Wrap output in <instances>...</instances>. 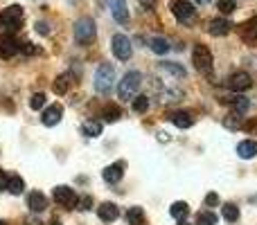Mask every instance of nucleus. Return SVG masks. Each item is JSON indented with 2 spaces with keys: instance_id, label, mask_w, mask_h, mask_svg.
Instances as JSON below:
<instances>
[{
  "instance_id": "nucleus-33",
  "label": "nucleus",
  "mask_w": 257,
  "mask_h": 225,
  "mask_svg": "<svg viewBox=\"0 0 257 225\" xmlns=\"http://www.w3.org/2000/svg\"><path fill=\"white\" fill-rule=\"evenodd\" d=\"M18 52L27 54V57H34V54H39V48H36L34 43H30V41H27V43H21V45H18Z\"/></svg>"
},
{
  "instance_id": "nucleus-25",
  "label": "nucleus",
  "mask_w": 257,
  "mask_h": 225,
  "mask_svg": "<svg viewBox=\"0 0 257 225\" xmlns=\"http://www.w3.org/2000/svg\"><path fill=\"white\" fill-rule=\"evenodd\" d=\"M7 189L12 191L14 196H18V194H23V189H25V182H23L21 176H12L7 182Z\"/></svg>"
},
{
  "instance_id": "nucleus-41",
  "label": "nucleus",
  "mask_w": 257,
  "mask_h": 225,
  "mask_svg": "<svg viewBox=\"0 0 257 225\" xmlns=\"http://www.w3.org/2000/svg\"><path fill=\"white\" fill-rule=\"evenodd\" d=\"M196 3H201V5H205V3H212V0H196Z\"/></svg>"
},
{
  "instance_id": "nucleus-21",
  "label": "nucleus",
  "mask_w": 257,
  "mask_h": 225,
  "mask_svg": "<svg viewBox=\"0 0 257 225\" xmlns=\"http://www.w3.org/2000/svg\"><path fill=\"white\" fill-rule=\"evenodd\" d=\"M169 214H172L176 221H185V216L190 214V207H187V203L178 200V203H174L172 207H169Z\"/></svg>"
},
{
  "instance_id": "nucleus-2",
  "label": "nucleus",
  "mask_w": 257,
  "mask_h": 225,
  "mask_svg": "<svg viewBox=\"0 0 257 225\" xmlns=\"http://www.w3.org/2000/svg\"><path fill=\"white\" fill-rule=\"evenodd\" d=\"M115 86V68L111 63H102L95 72V90L99 95H108Z\"/></svg>"
},
{
  "instance_id": "nucleus-30",
  "label": "nucleus",
  "mask_w": 257,
  "mask_h": 225,
  "mask_svg": "<svg viewBox=\"0 0 257 225\" xmlns=\"http://www.w3.org/2000/svg\"><path fill=\"white\" fill-rule=\"evenodd\" d=\"M196 225H217V214L214 212H201L196 216Z\"/></svg>"
},
{
  "instance_id": "nucleus-15",
  "label": "nucleus",
  "mask_w": 257,
  "mask_h": 225,
  "mask_svg": "<svg viewBox=\"0 0 257 225\" xmlns=\"http://www.w3.org/2000/svg\"><path fill=\"white\" fill-rule=\"evenodd\" d=\"M97 214L102 221H115V218L120 216V209H117V205H113V203H102L97 207Z\"/></svg>"
},
{
  "instance_id": "nucleus-45",
  "label": "nucleus",
  "mask_w": 257,
  "mask_h": 225,
  "mask_svg": "<svg viewBox=\"0 0 257 225\" xmlns=\"http://www.w3.org/2000/svg\"><path fill=\"white\" fill-rule=\"evenodd\" d=\"M0 27H3V21H0Z\"/></svg>"
},
{
  "instance_id": "nucleus-24",
  "label": "nucleus",
  "mask_w": 257,
  "mask_h": 225,
  "mask_svg": "<svg viewBox=\"0 0 257 225\" xmlns=\"http://www.w3.org/2000/svg\"><path fill=\"white\" fill-rule=\"evenodd\" d=\"M68 88H70V75H61L54 79V93L57 95L68 93Z\"/></svg>"
},
{
  "instance_id": "nucleus-26",
  "label": "nucleus",
  "mask_w": 257,
  "mask_h": 225,
  "mask_svg": "<svg viewBox=\"0 0 257 225\" xmlns=\"http://www.w3.org/2000/svg\"><path fill=\"white\" fill-rule=\"evenodd\" d=\"M131 102H133V113H147V108H149V99L145 95H136Z\"/></svg>"
},
{
  "instance_id": "nucleus-34",
  "label": "nucleus",
  "mask_w": 257,
  "mask_h": 225,
  "mask_svg": "<svg viewBox=\"0 0 257 225\" xmlns=\"http://www.w3.org/2000/svg\"><path fill=\"white\" fill-rule=\"evenodd\" d=\"M30 106L34 108V111H41V108L45 106V95H43V93H36L34 97L30 99Z\"/></svg>"
},
{
  "instance_id": "nucleus-3",
  "label": "nucleus",
  "mask_w": 257,
  "mask_h": 225,
  "mask_svg": "<svg viewBox=\"0 0 257 225\" xmlns=\"http://www.w3.org/2000/svg\"><path fill=\"white\" fill-rule=\"evenodd\" d=\"M192 63H194V68L201 75H205V77L212 75V52L208 50V45H203V43L194 45V50H192Z\"/></svg>"
},
{
  "instance_id": "nucleus-43",
  "label": "nucleus",
  "mask_w": 257,
  "mask_h": 225,
  "mask_svg": "<svg viewBox=\"0 0 257 225\" xmlns=\"http://www.w3.org/2000/svg\"><path fill=\"white\" fill-rule=\"evenodd\" d=\"M50 225H61V223H57V221H52V223H50Z\"/></svg>"
},
{
  "instance_id": "nucleus-40",
  "label": "nucleus",
  "mask_w": 257,
  "mask_h": 225,
  "mask_svg": "<svg viewBox=\"0 0 257 225\" xmlns=\"http://www.w3.org/2000/svg\"><path fill=\"white\" fill-rule=\"evenodd\" d=\"M27 225H39V221L36 218H27Z\"/></svg>"
},
{
  "instance_id": "nucleus-29",
  "label": "nucleus",
  "mask_w": 257,
  "mask_h": 225,
  "mask_svg": "<svg viewBox=\"0 0 257 225\" xmlns=\"http://www.w3.org/2000/svg\"><path fill=\"white\" fill-rule=\"evenodd\" d=\"M230 106H232L237 113L241 115V113H246V111H248V99H246V97H241V95H237V97H230Z\"/></svg>"
},
{
  "instance_id": "nucleus-17",
  "label": "nucleus",
  "mask_w": 257,
  "mask_h": 225,
  "mask_svg": "<svg viewBox=\"0 0 257 225\" xmlns=\"http://www.w3.org/2000/svg\"><path fill=\"white\" fill-rule=\"evenodd\" d=\"M241 39H244L248 45H257V16L244 25V30H241Z\"/></svg>"
},
{
  "instance_id": "nucleus-8",
  "label": "nucleus",
  "mask_w": 257,
  "mask_h": 225,
  "mask_svg": "<svg viewBox=\"0 0 257 225\" xmlns=\"http://www.w3.org/2000/svg\"><path fill=\"white\" fill-rule=\"evenodd\" d=\"M54 200H57L59 205H63V207L72 209V207L77 205V200H79V196L75 194V189H70V187L61 185V187H57V189H54Z\"/></svg>"
},
{
  "instance_id": "nucleus-37",
  "label": "nucleus",
  "mask_w": 257,
  "mask_h": 225,
  "mask_svg": "<svg viewBox=\"0 0 257 225\" xmlns=\"http://www.w3.org/2000/svg\"><path fill=\"white\" fill-rule=\"evenodd\" d=\"M7 182H9L7 173H5V171H0V191H3V189H7Z\"/></svg>"
},
{
  "instance_id": "nucleus-9",
  "label": "nucleus",
  "mask_w": 257,
  "mask_h": 225,
  "mask_svg": "<svg viewBox=\"0 0 257 225\" xmlns=\"http://www.w3.org/2000/svg\"><path fill=\"white\" fill-rule=\"evenodd\" d=\"M250 75L248 72H235V75H230V79H228V88L235 90V93H241V90H248L250 88Z\"/></svg>"
},
{
  "instance_id": "nucleus-28",
  "label": "nucleus",
  "mask_w": 257,
  "mask_h": 225,
  "mask_svg": "<svg viewBox=\"0 0 257 225\" xmlns=\"http://www.w3.org/2000/svg\"><path fill=\"white\" fill-rule=\"evenodd\" d=\"M221 214H223V218H226V221H230V223L239 218V209H237V205H232V203H226V205H223Z\"/></svg>"
},
{
  "instance_id": "nucleus-42",
  "label": "nucleus",
  "mask_w": 257,
  "mask_h": 225,
  "mask_svg": "<svg viewBox=\"0 0 257 225\" xmlns=\"http://www.w3.org/2000/svg\"><path fill=\"white\" fill-rule=\"evenodd\" d=\"M178 225H190V223H185V221H181V223H178Z\"/></svg>"
},
{
  "instance_id": "nucleus-19",
  "label": "nucleus",
  "mask_w": 257,
  "mask_h": 225,
  "mask_svg": "<svg viewBox=\"0 0 257 225\" xmlns=\"http://www.w3.org/2000/svg\"><path fill=\"white\" fill-rule=\"evenodd\" d=\"M169 122H172L174 126H178V128H190L194 119H192V115H190V113L176 111V113H172V115H169Z\"/></svg>"
},
{
  "instance_id": "nucleus-7",
  "label": "nucleus",
  "mask_w": 257,
  "mask_h": 225,
  "mask_svg": "<svg viewBox=\"0 0 257 225\" xmlns=\"http://www.w3.org/2000/svg\"><path fill=\"white\" fill-rule=\"evenodd\" d=\"M172 14L178 18L181 23H190L194 18V5L187 3V0H174L172 3Z\"/></svg>"
},
{
  "instance_id": "nucleus-27",
  "label": "nucleus",
  "mask_w": 257,
  "mask_h": 225,
  "mask_svg": "<svg viewBox=\"0 0 257 225\" xmlns=\"http://www.w3.org/2000/svg\"><path fill=\"white\" fill-rule=\"evenodd\" d=\"M126 218H128V223H131V225H145V214H142L140 207H131V209H128Z\"/></svg>"
},
{
  "instance_id": "nucleus-10",
  "label": "nucleus",
  "mask_w": 257,
  "mask_h": 225,
  "mask_svg": "<svg viewBox=\"0 0 257 225\" xmlns=\"http://www.w3.org/2000/svg\"><path fill=\"white\" fill-rule=\"evenodd\" d=\"M18 45L21 43H18L12 34L0 36V59H12L14 54L18 52Z\"/></svg>"
},
{
  "instance_id": "nucleus-36",
  "label": "nucleus",
  "mask_w": 257,
  "mask_h": 225,
  "mask_svg": "<svg viewBox=\"0 0 257 225\" xmlns=\"http://www.w3.org/2000/svg\"><path fill=\"white\" fill-rule=\"evenodd\" d=\"M36 32H39V34H50V27H48V23L39 21V23H36Z\"/></svg>"
},
{
  "instance_id": "nucleus-31",
  "label": "nucleus",
  "mask_w": 257,
  "mask_h": 225,
  "mask_svg": "<svg viewBox=\"0 0 257 225\" xmlns=\"http://www.w3.org/2000/svg\"><path fill=\"white\" fill-rule=\"evenodd\" d=\"M217 9H219L221 14H232V12L237 9V3H235V0H219V3H217Z\"/></svg>"
},
{
  "instance_id": "nucleus-18",
  "label": "nucleus",
  "mask_w": 257,
  "mask_h": 225,
  "mask_svg": "<svg viewBox=\"0 0 257 225\" xmlns=\"http://www.w3.org/2000/svg\"><path fill=\"white\" fill-rule=\"evenodd\" d=\"M237 153H239V158H244V160L255 158V155H257V142H253V140L239 142V146H237Z\"/></svg>"
},
{
  "instance_id": "nucleus-35",
  "label": "nucleus",
  "mask_w": 257,
  "mask_h": 225,
  "mask_svg": "<svg viewBox=\"0 0 257 225\" xmlns=\"http://www.w3.org/2000/svg\"><path fill=\"white\" fill-rule=\"evenodd\" d=\"M77 205H79V209H90V205H93V198H90V196H84V198L77 200Z\"/></svg>"
},
{
  "instance_id": "nucleus-12",
  "label": "nucleus",
  "mask_w": 257,
  "mask_h": 225,
  "mask_svg": "<svg viewBox=\"0 0 257 225\" xmlns=\"http://www.w3.org/2000/svg\"><path fill=\"white\" fill-rule=\"evenodd\" d=\"M111 14L117 23H128V7L126 0H111Z\"/></svg>"
},
{
  "instance_id": "nucleus-6",
  "label": "nucleus",
  "mask_w": 257,
  "mask_h": 225,
  "mask_svg": "<svg viewBox=\"0 0 257 225\" xmlns=\"http://www.w3.org/2000/svg\"><path fill=\"white\" fill-rule=\"evenodd\" d=\"M0 21H3V27H7L9 32H16L23 21V9L18 5H12V7H7L0 14Z\"/></svg>"
},
{
  "instance_id": "nucleus-44",
  "label": "nucleus",
  "mask_w": 257,
  "mask_h": 225,
  "mask_svg": "<svg viewBox=\"0 0 257 225\" xmlns=\"http://www.w3.org/2000/svg\"><path fill=\"white\" fill-rule=\"evenodd\" d=\"M0 225H7V223H5V221H0Z\"/></svg>"
},
{
  "instance_id": "nucleus-16",
  "label": "nucleus",
  "mask_w": 257,
  "mask_h": 225,
  "mask_svg": "<svg viewBox=\"0 0 257 225\" xmlns=\"http://www.w3.org/2000/svg\"><path fill=\"white\" fill-rule=\"evenodd\" d=\"M208 32L212 36H226L228 32H230V23L223 21V18H214V21H210Z\"/></svg>"
},
{
  "instance_id": "nucleus-13",
  "label": "nucleus",
  "mask_w": 257,
  "mask_h": 225,
  "mask_svg": "<svg viewBox=\"0 0 257 225\" xmlns=\"http://www.w3.org/2000/svg\"><path fill=\"white\" fill-rule=\"evenodd\" d=\"M122 173H124V164L117 162V164H111V167L104 169L102 176H104V180H106V182L115 185V182H120V180H122Z\"/></svg>"
},
{
  "instance_id": "nucleus-11",
  "label": "nucleus",
  "mask_w": 257,
  "mask_h": 225,
  "mask_svg": "<svg viewBox=\"0 0 257 225\" xmlns=\"http://www.w3.org/2000/svg\"><path fill=\"white\" fill-rule=\"evenodd\" d=\"M63 117V108L59 106V104H52V106H48L43 111V117H41V122L45 124V126H57L59 122H61Z\"/></svg>"
},
{
  "instance_id": "nucleus-39",
  "label": "nucleus",
  "mask_w": 257,
  "mask_h": 225,
  "mask_svg": "<svg viewBox=\"0 0 257 225\" xmlns=\"http://www.w3.org/2000/svg\"><path fill=\"white\" fill-rule=\"evenodd\" d=\"M138 3L142 5V7H147V9H151L156 5V0H138Z\"/></svg>"
},
{
  "instance_id": "nucleus-22",
  "label": "nucleus",
  "mask_w": 257,
  "mask_h": 225,
  "mask_svg": "<svg viewBox=\"0 0 257 225\" xmlns=\"http://www.w3.org/2000/svg\"><path fill=\"white\" fill-rule=\"evenodd\" d=\"M149 45H151V50H154L156 54H165V52H169V41H167V39H163V36H154V39L149 41Z\"/></svg>"
},
{
  "instance_id": "nucleus-23",
  "label": "nucleus",
  "mask_w": 257,
  "mask_h": 225,
  "mask_svg": "<svg viewBox=\"0 0 257 225\" xmlns=\"http://www.w3.org/2000/svg\"><path fill=\"white\" fill-rule=\"evenodd\" d=\"M102 117H104V122H117V119L122 117V111H120V106H115V104H111V106H106L102 111Z\"/></svg>"
},
{
  "instance_id": "nucleus-32",
  "label": "nucleus",
  "mask_w": 257,
  "mask_h": 225,
  "mask_svg": "<svg viewBox=\"0 0 257 225\" xmlns=\"http://www.w3.org/2000/svg\"><path fill=\"white\" fill-rule=\"evenodd\" d=\"M160 68H163V70H167V72H172V75L185 77V70H183L181 66H176V63H169V61H165V63H160Z\"/></svg>"
},
{
  "instance_id": "nucleus-1",
  "label": "nucleus",
  "mask_w": 257,
  "mask_h": 225,
  "mask_svg": "<svg viewBox=\"0 0 257 225\" xmlns=\"http://www.w3.org/2000/svg\"><path fill=\"white\" fill-rule=\"evenodd\" d=\"M140 86H142V75L140 72H136V70L126 72V75L122 77V81L117 84V97H120L122 102H131V99L138 95Z\"/></svg>"
},
{
  "instance_id": "nucleus-38",
  "label": "nucleus",
  "mask_w": 257,
  "mask_h": 225,
  "mask_svg": "<svg viewBox=\"0 0 257 225\" xmlns=\"http://www.w3.org/2000/svg\"><path fill=\"white\" fill-rule=\"evenodd\" d=\"M205 203H208V205H217L219 203V196L217 194H208V196H205Z\"/></svg>"
},
{
  "instance_id": "nucleus-5",
  "label": "nucleus",
  "mask_w": 257,
  "mask_h": 225,
  "mask_svg": "<svg viewBox=\"0 0 257 225\" xmlns=\"http://www.w3.org/2000/svg\"><path fill=\"white\" fill-rule=\"evenodd\" d=\"M111 50H113V54H115V59H120V61H128V59H131V54H133V45H131V41H128L124 34H115V36H113Z\"/></svg>"
},
{
  "instance_id": "nucleus-20",
  "label": "nucleus",
  "mask_w": 257,
  "mask_h": 225,
  "mask_svg": "<svg viewBox=\"0 0 257 225\" xmlns=\"http://www.w3.org/2000/svg\"><path fill=\"white\" fill-rule=\"evenodd\" d=\"M81 131H84L86 137H97V135H102V124L97 119H88V122H84Z\"/></svg>"
},
{
  "instance_id": "nucleus-14",
  "label": "nucleus",
  "mask_w": 257,
  "mask_h": 225,
  "mask_svg": "<svg viewBox=\"0 0 257 225\" xmlns=\"http://www.w3.org/2000/svg\"><path fill=\"white\" fill-rule=\"evenodd\" d=\"M27 203H30L32 212H36V214H41V212H45V209H48V198H45L41 191H32L30 198H27Z\"/></svg>"
},
{
  "instance_id": "nucleus-4",
  "label": "nucleus",
  "mask_w": 257,
  "mask_h": 225,
  "mask_svg": "<svg viewBox=\"0 0 257 225\" xmlns=\"http://www.w3.org/2000/svg\"><path fill=\"white\" fill-rule=\"evenodd\" d=\"M95 34H97V27H95V21L93 18H79L75 23V39L77 43L81 45H90L95 41Z\"/></svg>"
}]
</instances>
